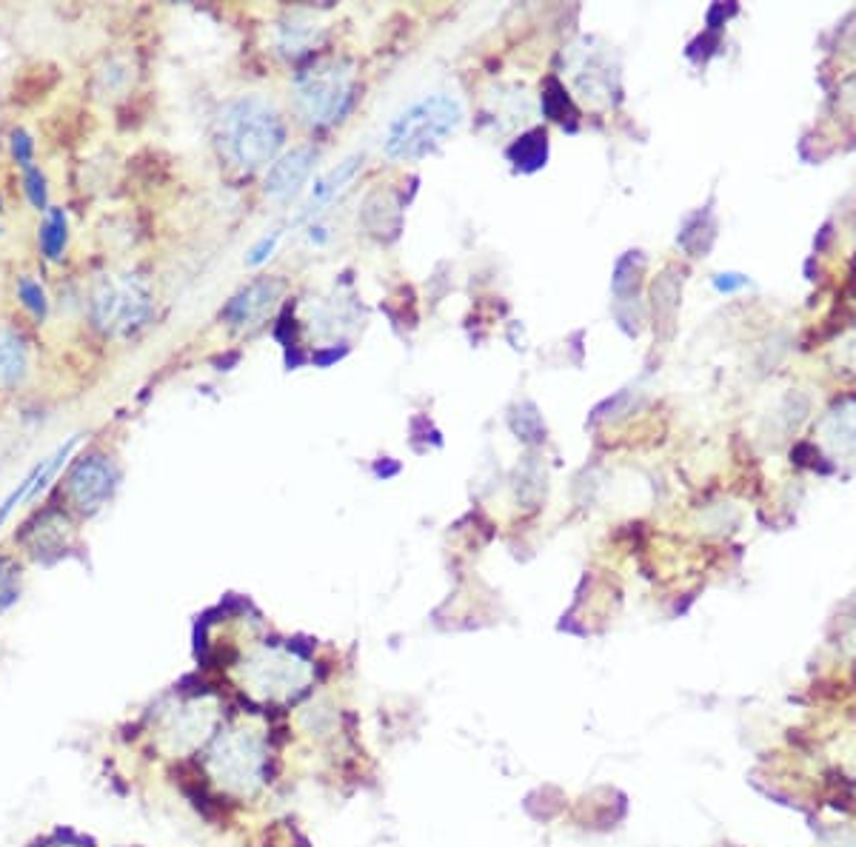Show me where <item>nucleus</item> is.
Instances as JSON below:
<instances>
[{
    "instance_id": "nucleus-1",
    "label": "nucleus",
    "mask_w": 856,
    "mask_h": 847,
    "mask_svg": "<svg viewBox=\"0 0 856 847\" xmlns=\"http://www.w3.org/2000/svg\"><path fill=\"white\" fill-rule=\"evenodd\" d=\"M285 143L280 112L260 94H243L226 103L220 115V146L240 169L255 171L278 157Z\"/></svg>"
},
{
    "instance_id": "nucleus-2",
    "label": "nucleus",
    "mask_w": 856,
    "mask_h": 847,
    "mask_svg": "<svg viewBox=\"0 0 856 847\" xmlns=\"http://www.w3.org/2000/svg\"><path fill=\"white\" fill-rule=\"evenodd\" d=\"M460 124L463 108L451 94H425L388 126L386 152L394 161H423L448 134H455Z\"/></svg>"
},
{
    "instance_id": "nucleus-3",
    "label": "nucleus",
    "mask_w": 856,
    "mask_h": 847,
    "mask_svg": "<svg viewBox=\"0 0 856 847\" xmlns=\"http://www.w3.org/2000/svg\"><path fill=\"white\" fill-rule=\"evenodd\" d=\"M355 98V72L343 61H323L297 77V103L311 124H334Z\"/></svg>"
},
{
    "instance_id": "nucleus-4",
    "label": "nucleus",
    "mask_w": 856,
    "mask_h": 847,
    "mask_svg": "<svg viewBox=\"0 0 856 847\" xmlns=\"http://www.w3.org/2000/svg\"><path fill=\"white\" fill-rule=\"evenodd\" d=\"M212 770L220 785L238 794H252L266 777V745L257 733L234 731L212 754Z\"/></svg>"
},
{
    "instance_id": "nucleus-5",
    "label": "nucleus",
    "mask_w": 856,
    "mask_h": 847,
    "mask_svg": "<svg viewBox=\"0 0 856 847\" xmlns=\"http://www.w3.org/2000/svg\"><path fill=\"white\" fill-rule=\"evenodd\" d=\"M117 488V471L112 460L103 454H84L72 462L69 474L61 483V493L72 509L84 516H92L112 500Z\"/></svg>"
},
{
    "instance_id": "nucleus-6",
    "label": "nucleus",
    "mask_w": 856,
    "mask_h": 847,
    "mask_svg": "<svg viewBox=\"0 0 856 847\" xmlns=\"http://www.w3.org/2000/svg\"><path fill=\"white\" fill-rule=\"evenodd\" d=\"M66 534H69V523H66L63 511L47 509L40 511L35 519H29V523L24 525V531L17 534L15 539H21V546H24L35 560H40V563H52V560L63 556Z\"/></svg>"
},
{
    "instance_id": "nucleus-7",
    "label": "nucleus",
    "mask_w": 856,
    "mask_h": 847,
    "mask_svg": "<svg viewBox=\"0 0 856 847\" xmlns=\"http://www.w3.org/2000/svg\"><path fill=\"white\" fill-rule=\"evenodd\" d=\"M152 288L140 278H126L124 283H117V297H115V315H112V325L108 332L117 337H129V334L140 332L152 317Z\"/></svg>"
},
{
    "instance_id": "nucleus-8",
    "label": "nucleus",
    "mask_w": 856,
    "mask_h": 847,
    "mask_svg": "<svg viewBox=\"0 0 856 847\" xmlns=\"http://www.w3.org/2000/svg\"><path fill=\"white\" fill-rule=\"evenodd\" d=\"M280 285L274 280H255L248 283L243 292H238L229 300V306L220 311L226 323L232 325L234 332H246L248 325H255L257 320H263V315L269 311L271 303L278 300Z\"/></svg>"
},
{
    "instance_id": "nucleus-9",
    "label": "nucleus",
    "mask_w": 856,
    "mask_h": 847,
    "mask_svg": "<svg viewBox=\"0 0 856 847\" xmlns=\"http://www.w3.org/2000/svg\"><path fill=\"white\" fill-rule=\"evenodd\" d=\"M315 161H317L315 146H297L289 154H283V157L271 166L269 175H266V194L274 197V201L292 197V194L306 183Z\"/></svg>"
},
{
    "instance_id": "nucleus-10",
    "label": "nucleus",
    "mask_w": 856,
    "mask_h": 847,
    "mask_svg": "<svg viewBox=\"0 0 856 847\" xmlns=\"http://www.w3.org/2000/svg\"><path fill=\"white\" fill-rule=\"evenodd\" d=\"M29 343L15 325L0 323V392H12L29 374Z\"/></svg>"
},
{
    "instance_id": "nucleus-11",
    "label": "nucleus",
    "mask_w": 856,
    "mask_h": 847,
    "mask_svg": "<svg viewBox=\"0 0 856 847\" xmlns=\"http://www.w3.org/2000/svg\"><path fill=\"white\" fill-rule=\"evenodd\" d=\"M69 246V217L63 206H49L47 217L38 226V248L47 262H61Z\"/></svg>"
},
{
    "instance_id": "nucleus-12",
    "label": "nucleus",
    "mask_w": 856,
    "mask_h": 847,
    "mask_svg": "<svg viewBox=\"0 0 856 847\" xmlns=\"http://www.w3.org/2000/svg\"><path fill=\"white\" fill-rule=\"evenodd\" d=\"M15 297L17 303L29 311L38 323H43L49 317V294L47 288H43V283L40 280H35L31 274H21V278L15 280Z\"/></svg>"
},
{
    "instance_id": "nucleus-13",
    "label": "nucleus",
    "mask_w": 856,
    "mask_h": 847,
    "mask_svg": "<svg viewBox=\"0 0 856 847\" xmlns=\"http://www.w3.org/2000/svg\"><path fill=\"white\" fill-rule=\"evenodd\" d=\"M511 161L518 163L520 169L525 171H534L540 169L542 163H546V154H548V143H546V131H532V134H525V138H520L514 146H511Z\"/></svg>"
},
{
    "instance_id": "nucleus-14",
    "label": "nucleus",
    "mask_w": 856,
    "mask_h": 847,
    "mask_svg": "<svg viewBox=\"0 0 856 847\" xmlns=\"http://www.w3.org/2000/svg\"><path fill=\"white\" fill-rule=\"evenodd\" d=\"M357 163H360V157H348L346 163H340L337 169L329 171V175H325V178L317 183L315 194H311V203L306 208H309V211H317V206H323V203L332 201L334 194L343 189V183H346V180H352V175L357 171Z\"/></svg>"
},
{
    "instance_id": "nucleus-15",
    "label": "nucleus",
    "mask_w": 856,
    "mask_h": 847,
    "mask_svg": "<svg viewBox=\"0 0 856 847\" xmlns=\"http://www.w3.org/2000/svg\"><path fill=\"white\" fill-rule=\"evenodd\" d=\"M115 297H117V283L112 280H101V283L92 288V300H89V315H92V323L101 329V332H108L112 325V315H115Z\"/></svg>"
},
{
    "instance_id": "nucleus-16",
    "label": "nucleus",
    "mask_w": 856,
    "mask_h": 847,
    "mask_svg": "<svg viewBox=\"0 0 856 847\" xmlns=\"http://www.w3.org/2000/svg\"><path fill=\"white\" fill-rule=\"evenodd\" d=\"M21 600V565L12 556L0 554V614Z\"/></svg>"
},
{
    "instance_id": "nucleus-17",
    "label": "nucleus",
    "mask_w": 856,
    "mask_h": 847,
    "mask_svg": "<svg viewBox=\"0 0 856 847\" xmlns=\"http://www.w3.org/2000/svg\"><path fill=\"white\" fill-rule=\"evenodd\" d=\"M21 185H24L26 201H29L31 206L38 208V211H49V180L40 166L26 169L24 175H21Z\"/></svg>"
},
{
    "instance_id": "nucleus-18",
    "label": "nucleus",
    "mask_w": 856,
    "mask_h": 847,
    "mask_svg": "<svg viewBox=\"0 0 856 847\" xmlns=\"http://www.w3.org/2000/svg\"><path fill=\"white\" fill-rule=\"evenodd\" d=\"M38 477H40V462L29 471V474H26L24 479H21V483H17L15 488H12V491L7 493V497H3V500H0V525L7 523L9 514H12V511H15L21 502L29 500L31 491H35V486H38Z\"/></svg>"
},
{
    "instance_id": "nucleus-19",
    "label": "nucleus",
    "mask_w": 856,
    "mask_h": 847,
    "mask_svg": "<svg viewBox=\"0 0 856 847\" xmlns=\"http://www.w3.org/2000/svg\"><path fill=\"white\" fill-rule=\"evenodd\" d=\"M9 149H12V157H15V163L21 166V171L31 169V166H38V163H35V138H31L26 129L12 131V138H9Z\"/></svg>"
},
{
    "instance_id": "nucleus-20",
    "label": "nucleus",
    "mask_w": 856,
    "mask_h": 847,
    "mask_svg": "<svg viewBox=\"0 0 856 847\" xmlns=\"http://www.w3.org/2000/svg\"><path fill=\"white\" fill-rule=\"evenodd\" d=\"M0 215H3V203H0ZM0 231H3V226H0Z\"/></svg>"
}]
</instances>
